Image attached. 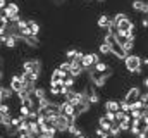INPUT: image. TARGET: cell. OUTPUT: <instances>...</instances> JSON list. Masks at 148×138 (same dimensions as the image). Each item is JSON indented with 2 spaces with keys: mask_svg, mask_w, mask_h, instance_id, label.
<instances>
[{
  "mask_svg": "<svg viewBox=\"0 0 148 138\" xmlns=\"http://www.w3.org/2000/svg\"><path fill=\"white\" fill-rule=\"evenodd\" d=\"M124 64H126V69H127L129 72H134V74H140V72H141V59H140V55L129 54V55L124 59Z\"/></svg>",
  "mask_w": 148,
  "mask_h": 138,
  "instance_id": "cell-1",
  "label": "cell"
},
{
  "mask_svg": "<svg viewBox=\"0 0 148 138\" xmlns=\"http://www.w3.org/2000/svg\"><path fill=\"white\" fill-rule=\"evenodd\" d=\"M103 107L107 112H117L119 110V100H107L103 104Z\"/></svg>",
  "mask_w": 148,
  "mask_h": 138,
  "instance_id": "cell-12",
  "label": "cell"
},
{
  "mask_svg": "<svg viewBox=\"0 0 148 138\" xmlns=\"http://www.w3.org/2000/svg\"><path fill=\"white\" fill-rule=\"evenodd\" d=\"M143 86L148 90V78H145V79H143Z\"/></svg>",
  "mask_w": 148,
  "mask_h": 138,
  "instance_id": "cell-33",
  "label": "cell"
},
{
  "mask_svg": "<svg viewBox=\"0 0 148 138\" xmlns=\"http://www.w3.org/2000/svg\"><path fill=\"white\" fill-rule=\"evenodd\" d=\"M129 109H131V105L127 102H124V100H121L119 102V110H122V112H127L129 114Z\"/></svg>",
  "mask_w": 148,
  "mask_h": 138,
  "instance_id": "cell-23",
  "label": "cell"
},
{
  "mask_svg": "<svg viewBox=\"0 0 148 138\" xmlns=\"http://www.w3.org/2000/svg\"><path fill=\"white\" fill-rule=\"evenodd\" d=\"M0 138H3V137H0Z\"/></svg>",
  "mask_w": 148,
  "mask_h": 138,
  "instance_id": "cell-39",
  "label": "cell"
},
{
  "mask_svg": "<svg viewBox=\"0 0 148 138\" xmlns=\"http://www.w3.org/2000/svg\"><path fill=\"white\" fill-rule=\"evenodd\" d=\"M141 26H143V28H147V30H148V19H147V17H145L143 21H141Z\"/></svg>",
  "mask_w": 148,
  "mask_h": 138,
  "instance_id": "cell-31",
  "label": "cell"
},
{
  "mask_svg": "<svg viewBox=\"0 0 148 138\" xmlns=\"http://www.w3.org/2000/svg\"><path fill=\"white\" fill-rule=\"evenodd\" d=\"M110 137L117 138L119 135H121V128H119V123L117 121H114V123H110V128H109V131H107Z\"/></svg>",
  "mask_w": 148,
  "mask_h": 138,
  "instance_id": "cell-13",
  "label": "cell"
},
{
  "mask_svg": "<svg viewBox=\"0 0 148 138\" xmlns=\"http://www.w3.org/2000/svg\"><path fill=\"white\" fill-rule=\"evenodd\" d=\"M133 9L136 10V12H140V14H148V2L145 0H133Z\"/></svg>",
  "mask_w": 148,
  "mask_h": 138,
  "instance_id": "cell-6",
  "label": "cell"
},
{
  "mask_svg": "<svg viewBox=\"0 0 148 138\" xmlns=\"http://www.w3.org/2000/svg\"><path fill=\"white\" fill-rule=\"evenodd\" d=\"M7 48H14L16 45H17V38H14V36H7V40H5V43H3Z\"/></svg>",
  "mask_w": 148,
  "mask_h": 138,
  "instance_id": "cell-19",
  "label": "cell"
},
{
  "mask_svg": "<svg viewBox=\"0 0 148 138\" xmlns=\"http://www.w3.org/2000/svg\"><path fill=\"white\" fill-rule=\"evenodd\" d=\"M23 71H28V72H33V74L40 76V72H41V62H38V61H26L23 64Z\"/></svg>",
  "mask_w": 148,
  "mask_h": 138,
  "instance_id": "cell-4",
  "label": "cell"
},
{
  "mask_svg": "<svg viewBox=\"0 0 148 138\" xmlns=\"http://www.w3.org/2000/svg\"><path fill=\"white\" fill-rule=\"evenodd\" d=\"M60 86H50V93L52 95H55V97H59L60 95V90H59Z\"/></svg>",
  "mask_w": 148,
  "mask_h": 138,
  "instance_id": "cell-26",
  "label": "cell"
},
{
  "mask_svg": "<svg viewBox=\"0 0 148 138\" xmlns=\"http://www.w3.org/2000/svg\"><path fill=\"white\" fill-rule=\"evenodd\" d=\"M145 124H147V128H148V117H145Z\"/></svg>",
  "mask_w": 148,
  "mask_h": 138,
  "instance_id": "cell-36",
  "label": "cell"
},
{
  "mask_svg": "<svg viewBox=\"0 0 148 138\" xmlns=\"http://www.w3.org/2000/svg\"><path fill=\"white\" fill-rule=\"evenodd\" d=\"M140 95H141V90H140L138 86H133V88H129V90H127V93L124 95V99H122V100H124V102H127L129 105H131L133 102L140 100Z\"/></svg>",
  "mask_w": 148,
  "mask_h": 138,
  "instance_id": "cell-2",
  "label": "cell"
},
{
  "mask_svg": "<svg viewBox=\"0 0 148 138\" xmlns=\"http://www.w3.org/2000/svg\"><path fill=\"white\" fill-rule=\"evenodd\" d=\"M105 117H107V121L114 123V121H115V112H107V110H105Z\"/></svg>",
  "mask_w": 148,
  "mask_h": 138,
  "instance_id": "cell-27",
  "label": "cell"
},
{
  "mask_svg": "<svg viewBox=\"0 0 148 138\" xmlns=\"http://www.w3.org/2000/svg\"><path fill=\"white\" fill-rule=\"evenodd\" d=\"M98 50H100V54H102V55H112V54H110V47H109L105 41H102V43H100Z\"/></svg>",
  "mask_w": 148,
  "mask_h": 138,
  "instance_id": "cell-18",
  "label": "cell"
},
{
  "mask_svg": "<svg viewBox=\"0 0 148 138\" xmlns=\"http://www.w3.org/2000/svg\"><path fill=\"white\" fill-rule=\"evenodd\" d=\"M69 126H71V124H69V121H67L66 116L60 114V116L55 117V130H57V133H66Z\"/></svg>",
  "mask_w": 148,
  "mask_h": 138,
  "instance_id": "cell-3",
  "label": "cell"
},
{
  "mask_svg": "<svg viewBox=\"0 0 148 138\" xmlns=\"http://www.w3.org/2000/svg\"><path fill=\"white\" fill-rule=\"evenodd\" d=\"M2 78H3V72H2V69H0V79H2Z\"/></svg>",
  "mask_w": 148,
  "mask_h": 138,
  "instance_id": "cell-37",
  "label": "cell"
},
{
  "mask_svg": "<svg viewBox=\"0 0 148 138\" xmlns=\"http://www.w3.org/2000/svg\"><path fill=\"white\" fill-rule=\"evenodd\" d=\"M0 114H3V116H9V114H10V107L5 102L0 104Z\"/></svg>",
  "mask_w": 148,
  "mask_h": 138,
  "instance_id": "cell-22",
  "label": "cell"
},
{
  "mask_svg": "<svg viewBox=\"0 0 148 138\" xmlns=\"http://www.w3.org/2000/svg\"><path fill=\"white\" fill-rule=\"evenodd\" d=\"M5 5H7V0H0V10L5 9Z\"/></svg>",
  "mask_w": 148,
  "mask_h": 138,
  "instance_id": "cell-32",
  "label": "cell"
},
{
  "mask_svg": "<svg viewBox=\"0 0 148 138\" xmlns=\"http://www.w3.org/2000/svg\"><path fill=\"white\" fill-rule=\"evenodd\" d=\"M95 68H93V71L95 72H98V74H102V72H107L109 71V66L105 64V62H102V61H98L97 64H93Z\"/></svg>",
  "mask_w": 148,
  "mask_h": 138,
  "instance_id": "cell-14",
  "label": "cell"
},
{
  "mask_svg": "<svg viewBox=\"0 0 148 138\" xmlns=\"http://www.w3.org/2000/svg\"><path fill=\"white\" fill-rule=\"evenodd\" d=\"M143 135H145V138H148V128L145 130V131H143Z\"/></svg>",
  "mask_w": 148,
  "mask_h": 138,
  "instance_id": "cell-35",
  "label": "cell"
},
{
  "mask_svg": "<svg viewBox=\"0 0 148 138\" xmlns=\"http://www.w3.org/2000/svg\"><path fill=\"white\" fill-rule=\"evenodd\" d=\"M23 43H24L26 47H31V48H38V45H40V40H38V36L28 34V36H24V38H23Z\"/></svg>",
  "mask_w": 148,
  "mask_h": 138,
  "instance_id": "cell-8",
  "label": "cell"
},
{
  "mask_svg": "<svg viewBox=\"0 0 148 138\" xmlns=\"http://www.w3.org/2000/svg\"><path fill=\"white\" fill-rule=\"evenodd\" d=\"M9 24V21L3 17V16H0V30H5V26Z\"/></svg>",
  "mask_w": 148,
  "mask_h": 138,
  "instance_id": "cell-28",
  "label": "cell"
},
{
  "mask_svg": "<svg viewBox=\"0 0 148 138\" xmlns=\"http://www.w3.org/2000/svg\"><path fill=\"white\" fill-rule=\"evenodd\" d=\"M133 26H134V24H133V21H131L129 17H124V19H121V21L115 24V28H117L119 31H129Z\"/></svg>",
  "mask_w": 148,
  "mask_h": 138,
  "instance_id": "cell-7",
  "label": "cell"
},
{
  "mask_svg": "<svg viewBox=\"0 0 148 138\" xmlns=\"http://www.w3.org/2000/svg\"><path fill=\"white\" fill-rule=\"evenodd\" d=\"M19 114H21L23 117H28V114H29V109H28V107H24V105H19Z\"/></svg>",
  "mask_w": 148,
  "mask_h": 138,
  "instance_id": "cell-25",
  "label": "cell"
},
{
  "mask_svg": "<svg viewBox=\"0 0 148 138\" xmlns=\"http://www.w3.org/2000/svg\"><path fill=\"white\" fill-rule=\"evenodd\" d=\"M3 117H5V116H3V114H0V126L3 124Z\"/></svg>",
  "mask_w": 148,
  "mask_h": 138,
  "instance_id": "cell-34",
  "label": "cell"
},
{
  "mask_svg": "<svg viewBox=\"0 0 148 138\" xmlns=\"http://www.w3.org/2000/svg\"><path fill=\"white\" fill-rule=\"evenodd\" d=\"M28 30H29V34H33V36H38V33H40V24H38L36 21H33V19H29L28 21Z\"/></svg>",
  "mask_w": 148,
  "mask_h": 138,
  "instance_id": "cell-11",
  "label": "cell"
},
{
  "mask_svg": "<svg viewBox=\"0 0 148 138\" xmlns=\"http://www.w3.org/2000/svg\"><path fill=\"white\" fill-rule=\"evenodd\" d=\"M141 59V66H148V57H140Z\"/></svg>",
  "mask_w": 148,
  "mask_h": 138,
  "instance_id": "cell-30",
  "label": "cell"
},
{
  "mask_svg": "<svg viewBox=\"0 0 148 138\" xmlns=\"http://www.w3.org/2000/svg\"><path fill=\"white\" fill-rule=\"evenodd\" d=\"M59 90H60V95H66V93H67V92H69L71 88H67V86H60Z\"/></svg>",
  "mask_w": 148,
  "mask_h": 138,
  "instance_id": "cell-29",
  "label": "cell"
},
{
  "mask_svg": "<svg viewBox=\"0 0 148 138\" xmlns=\"http://www.w3.org/2000/svg\"><path fill=\"white\" fill-rule=\"evenodd\" d=\"M59 71L62 72V76H66V74H69V71H71V62H69V61H66V62H62V64L59 66Z\"/></svg>",
  "mask_w": 148,
  "mask_h": 138,
  "instance_id": "cell-17",
  "label": "cell"
},
{
  "mask_svg": "<svg viewBox=\"0 0 148 138\" xmlns=\"http://www.w3.org/2000/svg\"><path fill=\"white\" fill-rule=\"evenodd\" d=\"M59 109H60V114L62 116H73L74 114V107L69 102H66V100L62 104H59Z\"/></svg>",
  "mask_w": 148,
  "mask_h": 138,
  "instance_id": "cell-9",
  "label": "cell"
},
{
  "mask_svg": "<svg viewBox=\"0 0 148 138\" xmlns=\"http://www.w3.org/2000/svg\"><path fill=\"white\" fill-rule=\"evenodd\" d=\"M109 23H110V17H109V14H102V16L98 17V21H97V26H98L100 30H105V28L109 26Z\"/></svg>",
  "mask_w": 148,
  "mask_h": 138,
  "instance_id": "cell-10",
  "label": "cell"
},
{
  "mask_svg": "<svg viewBox=\"0 0 148 138\" xmlns=\"http://www.w3.org/2000/svg\"><path fill=\"white\" fill-rule=\"evenodd\" d=\"M24 88V83H23V79H21V76H12L10 78V90L12 92H16V93H19L21 90Z\"/></svg>",
  "mask_w": 148,
  "mask_h": 138,
  "instance_id": "cell-5",
  "label": "cell"
},
{
  "mask_svg": "<svg viewBox=\"0 0 148 138\" xmlns=\"http://www.w3.org/2000/svg\"><path fill=\"white\" fill-rule=\"evenodd\" d=\"M2 97H3V102H5V100H9V99L12 97V90H10V88H3Z\"/></svg>",
  "mask_w": 148,
  "mask_h": 138,
  "instance_id": "cell-24",
  "label": "cell"
},
{
  "mask_svg": "<svg viewBox=\"0 0 148 138\" xmlns=\"http://www.w3.org/2000/svg\"><path fill=\"white\" fill-rule=\"evenodd\" d=\"M77 52H79L77 48H71V50H67V52H66V59H67L69 62H71V61H74V59L77 57Z\"/></svg>",
  "mask_w": 148,
  "mask_h": 138,
  "instance_id": "cell-20",
  "label": "cell"
},
{
  "mask_svg": "<svg viewBox=\"0 0 148 138\" xmlns=\"http://www.w3.org/2000/svg\"><path fill=\"white\" fill-rule=\"evenodd\" d=\"M119 128H121V131H129V128H131V117L127 116L124 121H121L119 123Z\"/></svg>",
  "mask_w": 148,
  "mask_h": 138,
  "instance_id": "cell-16",
  "label": "cell"
},
{
  "mask_svg": "<svg viewBox=\"0 0 148 138\" xmlns=\"http://www.w3.org/2000/svg\"><path fill=\"white\" fill-rule=\"evenodd\" d=\"M98 126H100L103 131H109V128H110V121H107V117L102 116V117H98Z\"/></svg>",
  "mask_w": 148,
  "mask_h": 138,
  "instance_id": "cell-15",
  "label": "cell"
},
{
  "mask_svg": "<svg viewBox=\"0 0 148 138\" xmlns=\"http://www.w3.org/2000/svg\"><path fill=\"white\" fill-rule=\"evenodd\" d=\"M77 138H88V137H84V135H81V137H77Z\"/></svg>",
  "mask_w": 148,
  "mask_h": 138,
  "instance_id": "cell-38",
  "label": "cell"
},
{
  "mask_svg": "<svg viewBox=\"0 0 148 138\" xmlns=\"http://www.w3.org/2000/svg\"><path fill=\"white\" fill-rule=\"evenodd\" d=\"M127 116H129L127 112H122V110H117V112H115V121H117V123H121V121H124V119H126Z\"/></svg>",
  "mask_w": 148,
  "mask_h": 138,
  "instance_id": "cell-21",
  "label": "cell"
}]
</instances>
